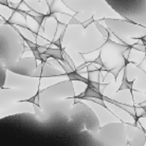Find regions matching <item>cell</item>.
<instances>
[{
    "label": "cell",
    "instance_id": "cell-25",
    "mask_svg": "<svg viewBox=\"0 0 146 146\" xmlns=\"http://www.w3.org/2000/svg\"><path fill=\"white\" fill-rule=\"evenodd\" d=\"M132 48H135L137 50H139V51H142V52H145L146 51V46L143 44H135L132 46Z\"/></svg>",
    "mask_w": 146,
    "mask_h": 146
},
{
    "label": "cell",
    "instance_id": "cell-26",
    "mask_svg": "<svg viewBox=\"0 0 146 146\" xmlns=\"http://www.w3.org/2000/svg\"><path fill=\"white\" fill-rule=\"evenodd\" d=\"M5 69H7V68L1 65V77H2V84H1L2 87L1 88L4 87V82H5Z\"/></svg>",
    "mask_w": 146,
    "mask_h": 146
},
{
    "label": "cell",
    "instance_id": "cell-10",
    "mask_svg": "<svg viewBox=\"0 0 146 146\" xmlns=\"http://www.w3.org/2000/svg\"><path fill=\"white\" fill-rule=\"evenodd\" d=\"M37 66L38 64L36 62L35 57H26V58H21L20 60H18L13 66L7 68V70L17 75L32 77L35 70L37 69Z\"/></svg>",
    "mask_w": 146,
    "mask_h": 146
},
{
    "label": "cell",
    "instance_id": "cell-9",
    "mask_svg": "<svg viewBox=\"0 0 146 146\" xmlns=\"http://www.w3.org/2000/svg\"><path fill=\"white\" fill-rule=\"evenodd\" d=\"M1 93H0V109L4 107L9 106L11 104H14L17 101L18 102H28L30 99H32L34 95L37 93H34V90L29 89H7L5 91L4 88H1Z\"/></svg>",
    "mask_w": 146,
    "mask_h": 146
},
{
    "label": "cell",
    "instance_id": "cell-4",
    "mask_svg": "<svg viewBox=\"0 0 146 146\" xmlns=\"http://www.w3.org/2000/svg\"><path fill=\"white\" fill-rule=\"evenodd\" d=\"M107 3L126 20L146 29V0H112Z\"/></svg>",
    "mask_w": 146,
    "mask_h": 146
},
{
    "label": "cell",
    "instance_id": "cell-12",
    "mask_svg": "<svg viewBox=\"0 0 146 146\" xmlns=\"http://www.w3.org/2000/svg\"><path fill=\"white\" fill-rule=\"evenodd\" d=\"M1 110V117H4L5 115L10 114H16V113H25V112H32L34 113L33 104L30 102H17L14 104H11L9 106L4 107Z\"/></svg>",
    "mask_w": 146,
    "mask_h": 146
},
{
    "label": "cell",
    "instance_id": "cell-24",
    "mask_svg": "<svg viewBox=\"0 0 146 146\" xmlns=\"http://www.w3.org/2000/svg\"><path fill=\"white\" fill-rule=\"evenodd\" d=\"M92 22H95V19L93 18V17H91V18H88L87 20H85V21L82 23V28H84V29H87L88 27L90 26Z\"/></svg>",
    "mask_w": 146,
    "mask_h": 146
},
{
    "label": "cell",
    "instance_id": "cell-16",
    "mask_svg": "<svg viewBox=\"0 0 146 146\" xmlns=\"http://www.w3.org/2000/svg\"><path fill=\"white\" fill-rule=\"evenodd\" d=\"M111 103H112L113 105H115L117 107H119V108L123 109L124 111H126L127 113H129V114H130L131 117H133L135 119V117H137V112H135V107L130 106V105H126V104H123V103L113 102V101H111Z\"/></svg>",
    "mask_w": 146,
    "mask_h": 146
},
{
    "label": "cell",
    "instance_id": "cell-3",
    "mask_svg": "<svg viewBox=\"0 0 146 146\" xmlns=\"http://www.w3.org/2000/svg\"><path fill=\"white\" fill-rule=\"evenodd\" d=\"M124 122H114L102 126L99 132L91 135L89 146H128Z\"/></svg>",
    "mask_w": 146,
    "mask_h": 146
},
{
    "label": "cell",
    "instance_id": "cell-8",
    "mask_svg": "<svg viewBox=\"0 0 146 146\" xmlns=\"http://www.w3.org/2000/svg\"><path fill=\"white\" fill-rule=\"evenodd\" d=\"M106 42V39L102 36V34H95V30L88 29L87 32H84V36L80 40L73 42V47L80 53H90L99 48H102Z\"/></svg>",
    "mask_w": 146,
    "mask_h": 146
},
{
    "label": "cell",
    "instance_id": "cell-21",
    "mask_svg": "<svg viewBox=\"0 0 146 146\" xmlns=\"http://www.w3.org/2000/svg\"><path fill=\"white\" fill-rule=\"evenodd\" d=\"M42 69H44V65H42V62H41V64H39V65L37 66V69L35 70V72H34L32 77H41V75H42Z\"/></svg>",
    "mask_w": 146,
    "mask_h": 146
},
{
    "label": "cell",
    "instance_id": "cell-1",
    "mask_svg": "<svg viewBox=\"0 0 146 146\" xmlns=\"http://www.w3.org/2000/svg\"><path fill=\"white\" fill-rule=\"evenodd\" d=\"M23 53V38L11 25L0 27V59L5 68L20 60Z\"/></svg>",
    "mask_w": 146,
    "mask_h": 146
},
{
    "label": "cell",
    "instance_id": "cell-15",
    "mask_svg": "<svg viewBox=\"0 0 146 146\" xmlns=\"http://www.w3.org/2000/svg\"><path fill=\"white\" fill-rule=\"evenodd\" d=\"M44 54H47L49 57H51V58H55L57 59V60H62L64 59V49H58V48H56V49H52V48H48V50L46 51Z\"/></svg>",
    "mask_w": 146,
    "mask_h": 146
},
{
    "label": "cell",
    "instance_id": "cell-2",
    "mask_svg": "<svg viewBox=\"0 0 146 146\" xmlns=\"http://www.w3.org/2000/svg\"><path fill=\"white\" fill-rule=\"evenodd\" d=\"M68 123L76 131L87 130L90 135L99 132L102 125L98 115L87 104L76 101V103L71 108L68 117Z\"/></svg>",
    "mask_w": 146,
    "mask_h": 146
},
{
    "label": "cell",
    "instance_id": "cell-28",
    "mask_svg": "<svg viewBox=\"0 0 146 146\" xmlns=\"http://www.w3.org/2000/svg\"><path fill=\"white\" fill-rule=\"evenodd\" d=\"M93 64H95V65H99V66H101L103 68L104 67V64H103V60H102V58H101V56H98L96 58L93 60Z\"/></svg>",
    "mask_w": 146,
    "mask_h": 146
},
{
    "label": "cell",
    "instance_id": "cell-6",
    "mask_svg": "<svg viewBox=\"0 0 146 146\" xmlns=\"http://www.w3.org/2000/svg\"><path fill=\"white\" fill-rule=\"evenodd\" d=\"M105 22H106V26L110 32L122 40H125L127 38L142 39L146 36L145 28L138 26L128 20L105 18Z\"/></svg>",
    "mask_w": 146,
    "mask_h": 146
},
{
    "label": "cell",
    "instance_id": "cell-7",
    "mask_svg": "<svg viewBox=\"0 0 146 146\" xmlns=\"http://www.w3.org/2000/svg\"><path fill=\"white\" fill-rule=\"evenodd\" d=\"M40 102L47 101H58V100L73 99L75 98V91L71 80H65L51 87H48L41 91H38Z\"/></svg>",
    "mask_w": 146,
    "mask_h": 146
},
{
    "label": "cell",
    "instance_id": "cell-22",
    "mask_svg": "<svg viewBox=\"0 0 146 146\" xmlns=\"http://www.w3.org/2000/svg\"><path fill=\"white\" fill-rule=\"evenodd\" d=\"M46 17H47L46 15L39 14V15H37V16H33L32 18H33L34 20L38 23V26H41V25H42V21L44 20V18H46Z\"/></svg>",
    "mask_w": 146,
    "mask_h": 146
},
{
    "label": "cell",
    "instance_id": "cell-20",
    "mask_svg": "<svg viewBox=\"0 0 146 146\" xmlns=\"http://www.w3.org/2000/svg\"><path fill=\"white\" fill-rule=\"evenodd\" d=\"M59 62H60V64H62V69H64V71L66 72L67 75H68V74H70V73L75 72L74 68H73V67L71 66V65H70V64L67 62V60H65V59H62V60H59Z\"/></svg>",
    "mask_w": 146,
    "mask_h": 146
},
{
    "label": "cell",
    "instance_id": "cell-30",
    "mask_svg": "<svg viewBox=\"0 0 146 146\" xmlns=\"http://www.w3.org/2000/svg\"><path fill=\"white\" fill-rule=\"evenodd\" d=\"M87 70H88V73H89V72H92V70L94 71V70H99V69H96V68H95V64L92 62V64H90V65H88Z\"/></svg>",
    "mask_w": 146,
    "mask_h": 146
},
{
    "label": "cell",
    "instance_id": "cell-5",
    "mask_svg": "<svg viewBox=\"0 0 146 146\" xmlns=\"http://www.w3.org/2000/svg\"><path fill=\"white\" fill-rule=\"evenodd\" d=\"M131 47L132 46L129 44H120L110 39L106 40L104 46L101 48L100 56L103 60L104 67L108 72L115 68L126 67L127 62L124 57V53Z\"/></svg>",
    "mask_w": 146,
    "mask_h": 146
},
{
    "label": "cell",
    "instance_id": "cell-11",
    "mask_svg": "<svg viewBox=\"0 0 146 146\" xmlns=\"http://www.w3.org/2000/svg\"><path fill=\"white\" fill-rule=\"evenodd\" d=\"M126 133L128 138L129 146H145L146 144V131L142 128L137 127L135 125L126 124Z\"/></svg>",
    "mask_w": 146,
    "mask_h": 146
},
{
    "label": "cell",
    "instance_id": "cell-29",
    "mask_svg": "<svg viewBox=\"0 0 146 146\" xmlns=\"http://www.w3.org/2000/svg\"><path fill=\"white\" fill-rule=\"evenodd\" d=\"M37 50L39 52L40 54H44L46 51L48 50V47L47 46H44V47H41V46H37Z\"/></svg>",
    "mask_w": 146,
    "mask_h": 146
},
{
    "label": "cell",
    "instance_id": "cell-19",
    "mask_svg": "<svg viewBox=\"0 0 146 146\" xmlns=\"http://www.w3.org/2000/svg\"><path fill=\"white\" fill-rule=\"evenodd\" d=\"M67 76H68V78H69L70 80H78V82H82V83L87 84V86L89 85V83H90V80H88V78L80 75L76 71H75V72H73V73H70V74H68Z\"/></svg>",
    "mask_w": 146,
    "mask_h": 146
},
{
    "label": "cell",
    "instance_id": "cell-17",
    "mask_svg": "<svg viewBox=\"0 0 146 146\" xmlns=\"http://www.w3.org/2000/svg\"><path fill=\"white\" fill-rule=\"evenodd\" d=\"M133 83L135 82H129L127 80V73H126V69L124 71V75H123V80H122V84H121L120 88H119V90L122 91V90H131L132 88H133Z\"/></svg>",
    "mask_w": 146,
    "mask_h": 146
},
{
    "label": "cell",
    "instance_id": "cell-18",
    "mask_svg": "<svg viewBox=\"0 0 146 146\" xmlns=\"http://www.w3.org/2000/svg\"><path fill=\"white\" fill-rule=\"evenodd\" d=\"M94 25H95V28H96V30L99 31L100 33L102 34V36L104 37L105 39H106V40L107 39H110V35H111V34H110L109 30H107L106 28H104V27H103L102 25H101V23L98 21V20H95Z\"/></svg>",
    "mask_w": 146,
    "mask_h": 146
},
{
    "label": "cell",
    "instance_id": "cell-13",
    "mask_svg": "<svg viewBox=\"0 0 146 146\" xmlns=\"http://www.w3.org/2000/svg\"><path fill=\"white\" fill-rule=\"evenodd\" d=\"M44 69H42V75L41 77H49V76H64L67 75L65 71H60V69H57L56 67L50 65L49 62H42Z\"/></svg>",
    "mask_w": 146,
    "mask_h": 146
},
{
    "label": "cell",
    "instance_id": "cell-14",
    "mask_svg": "<svg viewBox=\"0 0 146 146\" xmlns=\"http://www.w3.org/2000/svg\"><path fill=\"white\" fill-rule=\"evenodd\" d=\"M76 99H87V100H104V96L101 92L96 91L95 89H93L90 86H87L86 90H85L82 94L77 95Z\"/></svg>",
    "mask_w": 146,
    "mask_h": 146
},
{
    "label": "cell",
    "instance_id": "cell-23",
    "mask_svg": "<svg viewBox=\"0 0 146 146\" xmlns=\"http://www.w3.org/2000/svg\"><path fill=\"white\" fill-rule=\"evenodd\" d=\"M82 23H83V22L80 21V20H78L76 17H71L70 21L68 22V26H73V25H74V26H76V25H77V26L82 27Z\"/></svg>",
    "mask_w": 146,
    "mask_h": 146
},
{
    "label": "cell",
    "instance_id": "cell-27",
    "mask_svg": "<svg viewBox=\"0 0 146 146\" xmlns=\"http://www.w3.org/2000/svg\"><path fill=\"white\" fill-rule=\"evenodd\" d=\"M125 68H126V67H125ZM125 68H115V69H112L111 71H109V72L111 73L114 77H117V75H119V73H120L123 69H125Z\"/></svg>",
    "mask_w": 146,
    "mask_h": 146
}]
</instances>
